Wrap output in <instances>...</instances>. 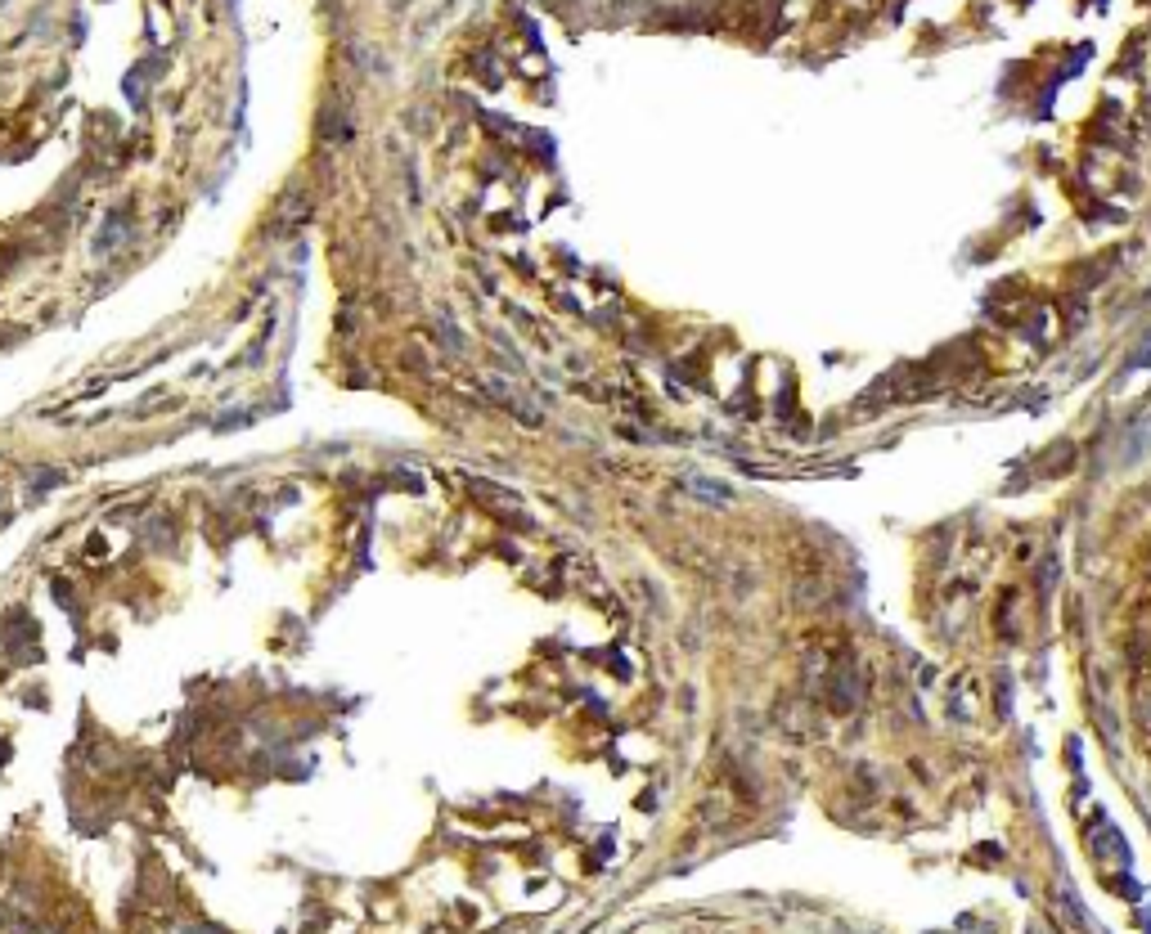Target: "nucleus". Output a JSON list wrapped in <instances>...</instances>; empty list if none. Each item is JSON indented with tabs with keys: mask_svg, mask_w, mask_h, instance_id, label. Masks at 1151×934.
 Listing matches in <instances>:
<instances>
[{
	"mask_svg": "<svg viewBox=\"0 0 1151 934\" xmlns=\"http://www.w3.org/2000/svg\"><path fill=\"white\" fill-rule=\"evenodd\" d=\"M684 485H688L693 494H706V499H715V503H724V499H729V485H715V481H702V476H688Z\"/></svg>",
	"mask_w": 1151,
	"mask_h": 934,
	"instance_id": "nucleus-1",
	"label": "nucleus"
}]
</instances>
